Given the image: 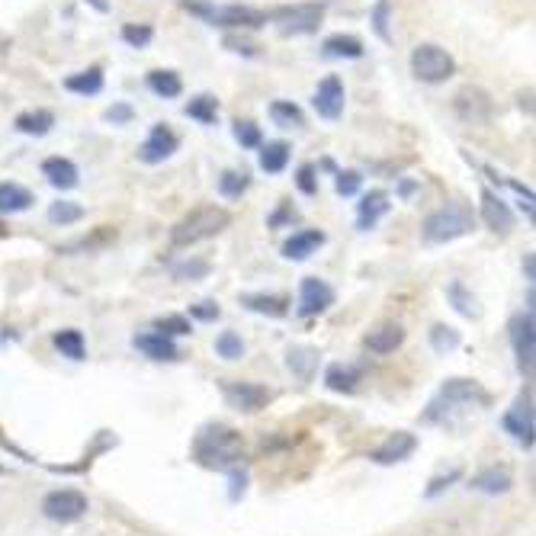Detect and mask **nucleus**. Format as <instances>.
<instances>
[{
  "instance_id": "nucleus-25",
  "label": "nucleus",
  "mask_w": 536,
  "mask_h": 536,
  "mask_svg": "<svg viewBox=\"0 0 536 536\" xmlns=\"http://www.w3.org/2000/svg\"><path fill=\"white\" fill-rule=\"evenodd\" d=\"M511 485H514L511 472L498 469V466L482 469L479 476H472V488H476V492H485V495H504V492H511Z\"/></svg>"
},
{
  "instance_id": "nucleus-46",
  "label": "nucleus",
  "mask_w": 536,
  "mask_h": 536,
  "mask_svg": "<svg viewBox=\"0 0 536 536\" xmlns=\"http://www.w3.org/2000/svg\"><path fill=\"white\" fill-rule=\"evenodd\" d=\"M318 167L315 164H302L299 171H296V187L305 193V196H315L318 193Z\"/></svg>"
},
{
  "instance_id": "nucleus-56",
  "label": "nucleus",
  "mask_w": 536,
  "mask_h": 536,
  "mask_svg": "<svg viewBox=\"0 0 536 536\" xmlns=\"http://www.w3.org/2000/svg\"><path fill=\"white\" fill-rule=\"evenodd\" d=\"M90 4H94L100 13H106V10H110V7H106V0H90Z\"/></svg>"
},
{
  "instance_id": "nucleus-33",
  "label": "nucleus",
  "mask_w": 536,
  "mask_h": 536,
  "mask_svg": "<svg viewBox=\"0 0 536 536\" xmlns=\"http://www.w3.org/2000/svg\"><path fill=\"white\" fill-rule=\"evenodd\" d=\"M55 350L61 357H68V360H84L87 354V347H84V334L81 331H74V328H65V331H58L55 338H52Z\"/></svg>"
},
{
  "instance_id": "nucleus-55",
  "label": "nucleus",
  "mask_w": 536,
  "mask_h": 536,
  "mask_svg": "<svg viewBox=\"0 0 536 536\" xmlns=\"http://www.w3.org/2000/svg\"><path fill=\"white\" fill-rule=\"evenodd\" d=\"M524 267H527V280H533V277H536V260H533V254H527Z\"/></svg>"
},
{
  "instance_id": "nucleus-48",
  "label": "nucleus",
  "mask_w": 536,
  "mask_h": 536,
  "mask_svg": "<svg viewBox=\"0 0 536 536\" xmlns=\"http://www.w3.org/2000/svg\"><path fill=\"white\" fill-rule=\"evenodd\" d=\"M103 119L113 122V126H129V122L135 119V110H132L129 103H113L110 110L103 113Z\"/></svg>"
},
{
  "instance_id": "nucleus-47",
  "label": "nucleus",
  "mask_w": 536,
  "mask_h": 536,
  "mask_svg": "<svg viewBox=\"0 0 536 536\" xmlns=\"http://www.w3.org/2000/svg\"><path fill=\"white\" fill-rule=\"evenodd\" d=\"M360 183H363L360 171H341L338 180H334V190L341 196H354V193H360Z\"/></svg>"
},
{
  "instance_id": "nucleus-2",
  "label": "nucleus",
  "mask_w": 536,
  "mask_h": 536,
  "mask_svg": "<svg viewBox=\"0 0 536 536\" xmlns=\"http://www.w3.org/2000/svg\"><path fill=\"white\" fill-rule=\"evenodd\" d=\"M241 453H244L241 434L225 424L206 427V431L196 437V459L209 469H235Z\"/></svg>"
},
{
  "instance_id": "nucleus-41",
  "label": "nucleus",
  "mask_w": 536,
  "mask_h": 536,
  "mask_svg": "<svg viewBox=\"0 0 536 536\" xmlns=\"http://www.w3.org/2000/svg\"><path fill=\"white\" fill-rule=\"evenodd\" d=\"M235 139L241 148H260L264 145V135H260V126L251 119H235Z\"/></svg>"
},
{
  "instance_id": "nucleus-27",
  "label": "nucleus",
  "mask_w": 536,
  "mask_h": 536,
  "mask_svg": "<svg viewBox=\"0 0 536 536\" xmlns=\"http://www.w3.org/2000/svg\"><path fill=\"white\" fill-rule=\"evenodd\" d=\"M148 87H151V94L161 97V100H177L183 94V81H180V74L177 71H148Z\"/></svg>"
},
{
  "instance_id": "nucleus-32",
  "label": "nucleus",
  "mask_w": 536,
  "mask_h": 536,
  "mask_svg": "<svg viewBox=\"0 0 536 536\" xmlns=\"http://www.w3.org/2000/svg\"><path fill=\"white\" fill-rule=\"evenodd\" d=\"M183 113H187L190 119H196V122H203V126H212V122L219 119V100L212 94H199V97H193L187 106H183Z\"/></svg>"
},
{
  "instance_id": "nucleus-19",
  "label": "nucleus",
  "mask_w": 536,
  "mask_h": 536,
  "mask_svg": "<svg viewBox=\"0 0 536 536\" xmlns=\"http://www.w3.org/2000/svg\"><path fill=\"white\" fill-rule=\"evenodd\" d=\"M325 241H328L325 232H318V228H305V232H296L283 244V257L286 260H309Z\"/></svg>"
},
{
  "instance_id": "nucleus-31",
  "label": "nucleus",
  "mask_w": 536,
  "mask_h": 536,
  "mask_svg": "<svg viewBox=\"0 0 536 536\" xmlns=\"http://www.w3.org/2000/svg\"><path fill=\"white\" fill-rule=\"evenodd\" d=\"M289 148L286 142H267V145H260V171H267V174H283L286 171V164H289Z\"/></svg>"
},
{
  "instance_id": "nucleus-21",
  "label": "nucleus",
  "mask_w": 536,
  "mask_h": 536,
  "mask_svg": "<svg viewBox=\"0 0 536 536\" xmlns=\"http://www.w3.org/2000/svg\"><path fill=\"white\" fill-rule=\"evenodd\" d=\"M42 174L49 177V183L55 190H74L81 183V174H78V164L68 161V158H49L42 161Z\"/></svg>"
},
{
  "instance_id": "nucleus-39",
  "label": "nucleus",
  "mask_w": 536,
  "mask_h": 536,
  "mask_svg": "<svg viewBox=\"0 0 536 536\" xmlns=\"http://www.w3.org/2000/svg\"><path fill=\"white\" fill-rule=\"evenodd\" d=\"M84 219V206L78 203H68V199H61V203H52L49 206V222L52 225H74V222H81Z\"/></svg>"
},
{
  "instance_id": "nucleus-12",
  "label": "nucleus",
  "mask_w": 536,
  "mask_h": 536,
  "mask_svg": "<svg viewBox=\"0 0 536 536\" xmlns=\"http://www.w3.org/2000/svg\"><path fill=\"white\" fill-rule=\"evenodd\" d=\"M177 148H180L177 132L171 126H164V122H158V126H151L148 139L139 145V161L142 164H161V161L171 158Z\"/></svg>"
},
{
  "instance_id": "nucleus-53",
  "label": "nucleus",
  "mask_w": 536,
  "mask_h": 536,
  "mask_svg": "<svg viewBox=\"0 0 536 536\" xmlns=\"http://www.w3.org/2000/svg\"><path fill=\"white\" fill-rule=\"evenodd\" d=\"M244 482H248V476L232 469V501H238V495H244Z\"/></svg>"
},
{
  "instance_id": "nucleus-13",
  "label": "nucleus",
  "mask_w": 536,
  "mask_h": 536,
  "mask_svg": "<svg viewBox=\"0 0 536 536\" xmlns=\"http://www.w3.org/2000/svg\"><path fill=\"white\" fill-rule=\"evenodd\" d=\"M504 431H508L520 447H533V398H530V392L527 395H520L517 402H514V408L508 411V415H504Z\"/></svg>"
},
{
  "instance_id": "nucleus-26",
  "label": "nucleus",
  "mask_w": 536,
  "mask_h": 536,
  "mask_svg": "<svg viewBox=\"0 0 536 536\" xmlns=\"http://www.w3.org/2000/svg\"><path fill=\"white\" fill-rule=\"evenodd\" d=\"M321 55L325 58H363L366 49H363V42L357 36H328L325 42H321Z\"/></svg>"
},
{
  "instance_id": "nucleus-1",
  "label": "nucleus",
  "mask_w": 536,
  "mask_h": 536,
  "mask_svg": "<svg viewBox=\"0 0 536 536\" xmlns=\"http://www.w3.org/2000/svg\"><path fill=\"white\" fill-rule=\"evenodd\" d=\"M488 402H492V395H488L479 382L447 379V382H443L440 395L434 398L431 405H427L424 421L427 424H440V421H447V415H450V411H456V408H485Z\"/></svg>"
},
{
  "instance_id": "nucleus-22",
  "label": "nucleus",
  "mask_w": 536,
  "mask_h": 536,
  "mask_svg": "<svg viewBox=\"0 0 536 536\" xmlns=\"http://www.w3.org/2000/svg\"><path fill=\"white\" fill-rule=\"evenodd\" d=\"M132 344L139 347L145 357H151V360H177L180 357L174 338H164V334H158V331L139 334V338H135Z\"/></svg>"
},
{
  "instance_id": "nucleus-37",
  "label": "nucleus",
  "mask_w": 536,
  "mask_h": 536,
  "mask_svg": "<svg viewBox=\"0 0 536 536\" xmlns=\"http://www.w3.org/2000/svg\"><path fill=\"white\" fill-rule=\"evenodd\" d=\"M209 270H212L209 260H203V257H190V260H180V264L171 270V277H174L177 283H196V280H206V277H209Z\"/></svg>"
},
{
  "instance_id": "nucleus-24",
  "label": "nucleus",
  "mask_w": 536,
  "mask_h": 536,
  "mask_svg": "<svg viewBox=\"0 0 536 536\" xmlns=\"http://www.w3.org/2000/svg\"><path fill=\"white\" fill-rule=\"evenodd\" d=\"M36 199L20 183H0V216H17V212H26Z\"/></svg>"
},
{
  "instance_id": "nucleus-38",
  "label": "nucleus",
  "mask_w": 536,
  "mask_h": 536,
  "mask_svg": "<svg viewBox=\"0 0 536 536\" xmlns=\"http://www.w3.org/2000/svg\"><path fill=\"white\" fill-rule=\"evenodd\" d=\"M251 187V174L248 171H225L219 177V193L225 199H241V193Z\"/></svg>"
},
{
  "instance_id": "nucleus-6",
  "label": "nucleus",
  "mask_w": 536,
  "mask_h": 536,
  "mask_svg": "<svg viewBox=\"0 0 536 536\" xmlns=\"http://www.w3.org/2000/svg\"><path fill=\"white\" fill-rule=\"evenodd\" d=\"M328 4L325 0H309V4H289V7H277L267 10L270 23H277L280 36H312L318 33L321 20H325Z\"/></svg>"
},
{
  "instance_id": "nucleus-54",
  "label": "nucleus",
  "mask_w": 536,
  "mask_h": 536,
  "mask_svg": "<svg viewBox=\"0 0 536 536\" xmlns=\"http://www.w3.org/2000/svg\"><path fill=\"white\" fill-rule=\"evenodd\" d=\"M533 90H527V94H520V110H527V113H533Z\"/></svg>"
},
{
  "instance_id": "nucleus-17",
  "label": "nucleus",
  "mask_w": 536,
  "mask_h": 536,
  "mask_svg": "<svg viewBox=\"0 0 536 536\" xmlns=\"http://www.w3.org/2000/svg\"><path fill=\"white\" fill-rule=\"evenodd\" d=\"M482 222L492 228L495 235H511V228H514V212L495 190H482Z\"/></svg>"
},
{
  "instance_id": "nucleus-30",
  "label": "nucleus",
  "mask_w": 536,
  "mask_h": 536,
  "mask_svg": "<svg viewBox=\"0 0 536 536\" xmlns=\"http://www.w3.org/2000/svg\"><path fill=\"white\" fill-rule=\"evenodd\" d=\"M13 126H17V132H23V135H49L55 126V113L52 110H29V113H20Z\"/></svg>"
},
{
  "instance_id": "nucleus-57",
  "label": "nucleus",
  "mask_w": 536,
  "mask_h": 536,
  "mask_svg": "<svg viewBox=\"0 0 536 536\" xmlns=\"http://www.w3.org/2000/svg\"><path fill=\"white\" fill-rule=\"evenodd\" d=\"M0 238H7V228L4 225H0Z\"/></svg>"
},
{
  "instance_id": "nucleus-18",
  "label": "nucleus",
  "mask_w": 536,
  "mask_h": 536,
  "mask_svg": "<svg viewBox=\"0 0 536 536\" xmlns=\"http://www.w3.org/2000/svg\"><path fill=\"white\" fill-rule=\"evenodd\" d=\"M389 212V193L386 190H370L360 199V209H357V228L360 232H370V228Z\"/></svg>"
},
{
  "instance_id": "nucleus-11",
  "label": "nucleus",
  "mask_w": 536,
  "mask_h": 536,
  "mask_svg": "<svg viewBox=\"0 0 536 536\" xmlns=\"http://www.w3.org/2000/svg\"><path fill=\"white\" fill-rule=\"evenodd\" d=\"M222 395L228 405L244 411V415H254V411L267 408L270 402V389L257 386V382H222Z\"/></svg>"
},
{
  "instance_id": "nucleus-14",
  "label": "nucleus",
  "mask_w": 536,
  "mask_h": 536,
  "mask_svg": "<svg viewBox=\"0 0 536 536\" xmlns=\"http://www.w3.org/2000/svg\"><path fill=\"white\" fill-rule=\"evenodd\" d=\"M312 106H315V113L328 122L344 116V81L338 78V74H328V78L318 84Z\"/></svg>"
},
{
  "instance_id": "nucleus-9",
  "label": "nucleus",
  "mask_w": 536,
  "mask_h": 536,
  "mask_svg": "<svg viewBox=\"0 0 536 536\" xmlns=\"http://www.w3.org/2000/svg\"><path fill=\"white\" fill-rule=\"evenodd\" d=\"M508 334H511L520 373H524L527 379H533V360H536V318H533V309L517 312L511 318V325H508Z\"/></svg>"
},
{
  "instance_id": "nucleus-49",
  "label": "nucleus",
  "mask_w": 536,
  "mask_h": 536,
  "mask_svg": "<svg viewBox=\"0 0 536 536\" xmlns=\"http://www.w3.org/2000/svg\"><path fill=\"white\" fill-rule=\"evenodd\" d=\"M296 219H299V212L293 209V203H286V199H283L280 209L273 212V216L267 219V225H270V228H280V225H286V222H296Z\"/></svg>"
},
{
  "instance_id": "nucleus-44",
  "label": "nucleus",
  "mask_w": 536,
  "mask_h": 536,
  "mask_svg": "<svg viewBox=\"0 0 536 536\" xmlns=\"http://www.w3.org/2000/svg\"><path fill=\"white\" fill-rule=\"evenodd\" d=\"M155 331L164 334V338H180V334H190V321L183 318V315H164L155 321Z\"/></svg>"
},
{
  "instance_id": "nucleus-3",
  "label": "nucleus",
  "mask_w": 536,
  "mask_h": 536,
  "mask_svg": "<svg viewBox=\"0 0 536 536\" xmlns=\"http://www.w3.org/2000/svg\"><path fill=\"white\" fill-rule=\"evenodd\" d=\"M232 225V212L222 206H199L190 216H183L174 228H171V244L174 248H190V244H199L206 238H216L219 232Z\"/></svg>"
},
{
  "instance_id": "nucleus-28",
  "label": "nucleus",
  "mask_w": 536,
  "mask_h": 536,
  "mask_svg": "<svg viewBox=\"0 0 536 536\" xmlns=\"http://www.w3.org/2000/svg\"><path fill=\"white\" fill-rule=\"evenodd\" d=\"M244 309H251L257 315H270V318H283L289 312V299L286 296H267V293H251L241 299Z\"/></svg>"
},
{
  "instance_id": "nucleus-50",
  "label": "nucleus",
  "mask_w": 536,
  "mask_h": 536,
  "mask_svg": "<svg viewBox=\"0 0 536 536\" xmlns=\"http://www.w3.org/2000/svg\"><path fill=\"white\" fill-rule=\"evenodd\" d=\"M190 315L199 321H216L222 315V309L216 302H196V305H190Z\"/></svg>"
},
{
  "instance_id": "nucleus-23",
  "label": "nucleus",
  "mask_w": 536,
  "mask_h": 536,
  "mask_svg": "<svg viewBox=\"0 0 536 536\" xmlns=\"http://www.w3.org/2000/svg\"><path fill=\"white\" fill-rule=\"evenodd\" d=\"M65 90H71V94H78V97H97L100 90H103V68L100 65H90L87 71L68 74Z\"/></svg>"
},
{
  "instance_id": "nucleus-36",
  "label": "nucleus",
  "mask_w": 536,
  "mask_h": 536,
  "mask_svg": "<svg viewBox=\"0 0 536 536\" xmlns=\"http://www.w3.org/2000/svg\"><path fill=\"white\" fill-rule=\"evenodd\" d=\"M447 299L453 302V309H456L459 315H466V318H479V302H476V296H472L469 289H466V283L453 280V283L447 286Z\"/></svg>"
},
{
  "instance_id": "nucleus-52",
  "label": "nucleus",
  "mask_w": 536,
  "mask_h": 536,
  "mask_svg": "<svg viewBox=\"0 0 536 536\" xmlns=\"http://www.w3.org/2000/svg\"><path fill=\"white\" fill-rule=\"evenodd\" d=\"M456 479H459V469H453L447 479H434V482H431V488H427V498H434V495H440V492H443V488H447L450 482H456Z\"/></svg>"
},
{
  "instance_id": "nucleus-10",
  "label": "nucleus",
  "mask_w": 536,
  "mask_h": 536,
  "mask_svg": "<svg viewBox=\"0 0 536 536\" xmlns=\"http://www.w3.org/2000/svg\"><path fill=\"white\" fill-rule=\"evenodd\" d=\"M87 495H81L78 488H58L42 498V514L55 520V524H74L87 514Z\"/></svg>"
},
{
  "instance_id": "nucleus-51",
  "label": "nucleus",
  "mask_w": 536,
  "mask_h": 536,
  "mask_svg": "<svg viewBox=\"0 0 536 536\" xmlns=\"http://www.w3.org/2000/svg\"><path fill=\"white\" fill-rule=\"evenodd\" d=\"M225 49H232V52H238V55H248V58L257 55V45L248 42V39H238V36H225Z\"/></svg>"
},
{
  "instance_id": "nucleus-8",
  "label": "nucleus",
  "mask_w": 536,
  "mask_h": 536,
  "mask_svg": "<svg viewBox=\"0 0 536 536\" xmlns=\"http://www.w3.org/2000/svg\"><path fill=\"white\" fill-rule=\"evenodd\" d=\"M453 113H456L459 122H466V126H488L495 116V100L488 90L466 84L463 90H456Z\"/></svg>"
},
{
  "instance_id": "nucleus-45",
  "label": "nucleus",
  "mask_w": 536,
  "mask_h": 536,
  "mask_svg": "<svg viewBox=\"0 0 536 536\" xmlns=\"http://www.w3.org/2000/svg\"><path fill=\"white\" fill-rule=\"evenodd\" d=\"M431 344L437 354H447V350H456L459 347V334L447 325H434L431 328Z\"/></svg>"
},
{
  "instance_id": "nucleus-40",
  "label": "nucleus",
  "mask_w": 536,
  "mask_h": 536,
  "mask_svg": "<svg viewBox=\"0 0 536 536\" xmlns=\"http://www.w3.org/2000/svg\"><path fill=\"white\" fill-rule=\"evenodd\" d=\"M389 17H392V0H376V7H373V13H370V23H373V33H376L382 42H392Z\"/></svg>"
},
{
  "instance_id": "nucleus-20",
  "label": "nucleus",
  "mask_w": 536,
  "mask_h": 536,
  "mask_svg": "<svg viewBox=\"0 0 536 536\" xmlns=\"http://www.w3.org/2000/svg\"><path fill=\"white\" fill-rule=\"evenodd\" d=\"M366 350H373V354H395L398 347L405 344V328L389 321V325H379L376 331L366 334Z\"/></svg>"
},
{
  "instance_id": "nucleus-5",
  "label": "nucleus",
  "mask_w": 536,
  "mask_h": 536,
  "mask_svg": "<svg viewBox=\"0 0 536 536\" xmlns=\"http://www.w3.org/2000/svg\"><path fill=\"white\" fill-rule=\"evenodd\" d=\"M472 228H476V216H472V209L463 206V203H450V206H443V209L431 212V216L424 219L421 238L427 244H450L456 238L469 235Z\"/></svg>"
},
{
  "instance_id": "nucleus-15",
  "label": "nucleus",
  "mask_w": 536,
  "mask_h": 536,
  "mask_svg": "<svg viewBox=\"0 0 536 536\" xmlns=\"http://www.w3.org/2000/svg\"><path fill=\"white\" fill-rule=\"evenodd\" d=\"M334 305V289L318 280V277H305L302 286H299V315L312 318V315H321L328 312Z\"/></svg>"
},
{
  "instance_id": "nucleus-4",
  "label": "nucleus",
  "mask_w": 536,
  "mask_h": 536,
  "mask_svg": "<svg viewBox=\"0 0 536 536\" xmlns=\"http://www.w3.org/2000/svg\"><path fill=\"white\" fill-rule=\"evenodd\" d=\"M183 10L219 29H260L270 23L267 10H254L241 4L219 7V4H209V0H183Z\"/></svg>"
},
{
  "instance_id": "nucleus-35",
  "label": "nucleus",
  "mask_w": 536,
  "mask_h": 536,
  "mask_svg": "<svg viewBox=\"0 0 536 536\" xmlns=\"http://www.w3.org/2000/svg\"><path fill=\"white\" fill-rule=\"evenodd\" d=\"M270 119L277 122L280 129H299L305 126V116L293 100H273L270 103Z\"/></svg>"
},
{
  "instance_id": "nucleus-43",
  "label": "nucleus",
  "mask_w": 536,
  "mask_h": 536,
  "mask_svg": "<svg viewBox=\"0 0 536 536\" xmlns=\"http://www.w3.org/2000/svg\"><path fill=\"white\" fill-rule=\"evenodd\" d=\"M155 39V29L145 23H126L122 26V42L132 45V49H145V45Z\"/></svg>"
},
{
  "instance_id": "nucleus-16",
  "label": "nucleus",
  "mask_w": 536,
  "mask_h": 536,
  "mask_svg": "<svg viewBox=\"0 0 536 536\" xmlns=\"http://www.w3.org/2000/svg\"><path fill=\"white\" fill-rule=\"evenodd\" d=\"M418 450V437L415 434H408V431H395L382 447H376L370 453L373 463L379 466H392V463H405V459Z\"/></svg>"
},
{
  "instance_id": "nucleus-42",
  "label": "nucleus",
  "mask_w": 536,
  "mask_h": 536,
  "mask_svg": "<svg viewBox=\"0 0 536 536\" xmlns=\"http://www.w3.org/2000/svg\"><path fill=\"white\" fill-rule=\"evenodd\" d=\"M216 354L222 360H241L244 357V341L238 338L235 331H222L216 338Z\"/></svg>"
},
{
  "instance_id": "nucleus-7",
  "label": "nucleus",
  "mask_w": 536,
  "mask_h": 536,
  "mask_svg": "<svg viewBox=\"0 0 536 536\" xmlns=\"http://www.w3.org/2000/svg\"><path fill=\"white\" fill-rule=\"evenodd\" d=\"M411 74L424 84H443L456 74V61L447 49L434 42H424L411 52Z\"/></svg>"
},
{
  "instance_id": "nucleus-34",
  "label": "nucleus",
  "mask_w": 536,
  "mask_h": 536,
  "mask_svg": "<svg viewBox=\"0 0 536 536\" xmlns=\"http://www.w3.org/2000/svg\"><path fill=\"white\" fill-rule=\"evenodd\" d=\"M286 363H289V370H293L299 379L309 382L315 376V370H318V354H315L312 347H293V350H289Z\"/></svg>"
},
{
  "instance_id": "nucleus-29",
  "label": "nucleus",
  "mask_w": 536,
  "mask_h": 536,
  "mask_svg": "<svg viewBox=\"0 0 536 536\" xmlns=\"http://www.w3.org/2000/svg\"><path fill=\"white\" fill-rule=\"evenodd\" d=\"M360 379H363V373L357 370V366H344V363H331L328 373H325L328 389L331 392H347V395L357 389Z\"/></svg>"
}]
</instances>
